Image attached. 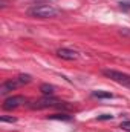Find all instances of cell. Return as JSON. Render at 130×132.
Masks as SVG:
<instances>
[{"label": "cell", "mask_w": 130, "mask_h": 132, "mask_svg": "<svg viewBox=\"0 0 130 132\" xmlns=\"http://www.w3.org/2000/svg\"><path fill=\"white\" fill-rule=\"evenodd\" d=\"M31 80H32V77L28 75V74H22V75L17 77V81H18L20 85H28V83H31Z\"/></svg>", "instance_id": "30bf717a"}, {"label": "cell", "mask_w": 130, "mask_h": 132, "mask_svg": "<svg viewBox=\"0 0 130 132\" xmlns=\"http://www.w3.org/2000/svg\"><path fill=\"white\" fill-rule=\"evenodd\" d=\"M92 95L97 97V98H112V97H113L110 92H106V91H94Z\"/></svg>", "instance_id": "9c48e42d"}, {"label": "cell", "mask_w": 130, "mask_h": 132, "mask_svg": "<svg viewBox=\"0 0 130 132\" xmlns=\"http://www.w3.org/2000/svg\"><path fill=\"white\" fill-rule=\"evenodd\" d=\"M28 14L37 19H51L58 14V9L52 5H34L28 9Z\"/></svg>", "instance_id": "6da1fadb"}, {"label": "cell", "mask_w": 130, "mask_h": 132, "mask_svg": "<svg viewBox=\"0 0 130 132\" xmlns=\"http://www.w3.org/2000/svg\"><path fill=\"white\" fill-rule=\"evenodd\" d=\"M48 118H51V120H61V121H70L72 120V117L67 115V114H54V115H49Z\"/></svg>", "instance_id": "ba28073f"}, {"label": "cell", "mask_w": 130, "mask_h": 132, "mask_svg": "<svg viewBox=\"0 0 130 132\" xmlns=\"http://www.w3.org/2000/svg\"><path fill=\"white\" fill-rule=\"evenodd\" d=\"M17 86H20V83L17 81V78H15V80H8V81H5V83L2 85V88H0V92H2V94H8V92L14 91Z\"/></svg>", "instance_id": "8992f818"}, {"label": "cell", "mask_w": 130, "mask_h": 132, "mask_svg": "<svg viewBox=\"0 0 130 132\" xmlns=\"http://www.w3.org/2000/svg\"><path fill=\"white\" fill-rule=\"evenodd\" d=\"M26 103V100L25 97H22V95H12V97H9V98H6L3 101V109L5 111H12V109H17V108H20L22 104H25Z\"/></svg>", "instance_id": "277c9868"}, {"label": "cell", "mask_w": 130, "mask_h": 132, "mask_svg": "<svg viewBox=\"0 0 130 132\" xmlns=\"http://www.w3.org/2000/svg\"><path fill=\"white\" fill-rule=\"evenodd\" d=\"M40 91H41L44 95H54L55 86H52V85H49V83H43V85L40 86Z\"/></svg>", "instance_id": "52a82bcc"}, {"label": "cell", "mask_w": 130, "mask_h": 132, "mask_svg": "<svg viewBox=\"0 0 130 132\" xmlns=\"http://www.w3.org/2000/svg\"><path fill=\"white\" fill-rule=\"evenodd\" d=\"M113 117L109 115V114H103V115H98V120H112Z\"/></svg>", "instance_id": "4fadbf2b"}, {"label": "cell", "mask_w": 130, "mask_h": 132, "mask_svg": "<svg viewBox=\"0 0 130 132\" xmlns=\"http://www.w3.org/2000/svg\"><path fill=\"white\" fill-rule=\"evenodd\" d=\"M58 104H60V101L57 98H54L52 95H46L44 98H40L37 101L29 103V108H32V109H44V108H55Z\"/></svg>", "instance_id": "3957f363"}, {"label": "cell", "mask_w": 130, "mask_h": 132, "mask_svg": "<svg viewBox=\"0 0 130 132\" xmlns=\"http://www.w3.org/2000/svg\"><path fill=\"white\" fill-rule=\"evenodd\" d=\"M121 128H123L124 131L130 132V121H123V123H121Z\"/></svg>", "instance_id": "7c38bea8"}, {"label": "cell", "mask_w": 130, "mask_h": 132, "mask_svg": "<svg viewBox=\"0 0 130 132\" xmlns=\"http://www.w3.org/2000/svg\"><path fill=\"white\" fill-rule=\"evenodd\" d=\"M103 74L107 78H110L112 81H115L118 85H123V86H126V88L130 89V75L129 74H124V72H119V71H115V69H104Z\"/></svg>", "instance_id": "7a4b0ae2"}, {"label": "cell", "mask_w": 130, "mask_h": 132, "mask_svg": "<svg viewBox=\"0 0 130 132\" xmlns=\"http://www.w3.org/2000/svg\"><path fill=\"white\" fill-rule=\"evenodd\" d=\"M0 120H2V123H15V121H17L15 117H5V115H3Z\"/></svg>", "instance_id": "8fae6325"}, {"label": "cell", "mask_w": 130, "mask_h": 132, "mask_svg": "<svg viewBox=\"0 0 130 132\" xmlns=\"http://www.w3.org/2000/svg\"><path fill=\"white\" fill-rule=\"evenodd\" d=\"M57 55L64 60H77L78 59V52L73 49H67V48H60L57 51Z\"/></svg>", "instance_id": "5b68a950"}]
</instances>
